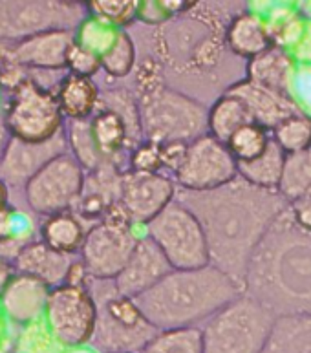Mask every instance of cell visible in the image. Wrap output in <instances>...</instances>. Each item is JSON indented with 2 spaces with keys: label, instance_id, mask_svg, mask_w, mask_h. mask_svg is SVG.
Returning a JSON list of instances; mask_svg holds the SVG:
<instances>
[{
  "label": "cell",
  "instance_id": "cell-1",
  "mask_svg": "<svg viewBox=\"0 0 311 353\" xmlns=\"http://www.w3.org/2000/svg\"><path fill=\"white\" fill-rule=\"evenodd\" d=\"M245 10L234 2H196L183 15L150 28V52L163 66L172 88L212 103L245 79V63L225 43L229 22Z\"/></svg>",
  "mask_w": 311,
  "mask_h": 353
},
{
  "label": "cell",
  "instance_id": "cell-2",
  "mask_svg": "<svg viewBox=\"0 0 311 353\" xmlns=\"http://www.w3.org/2000/svg\"><path fill=\"white\" fill-rule=\"evenodd\" d=\"M176 200L200 220L211 264L242 288L254 249L273 221L290 207L279 190L260 189L240 176L214 190L178 189Z\"/></svg>",
  "mask_w": 311,
  "mask_h": 353
},
{
  "label": "cell",
  "instance_id": "cell-3",
  "mask_svg": "<svg viewBox=\"0 0 311 353\" xmlns=\"http://www.w3.org/2000/svg\"><path fill=\"white\" fill-rule=\"evenodd\" d=\"M243 293L268 307L277 319L311 315V231L288 207L254 249Z\"/></svg>",
  "mask_w": 311,
  "mask_h": 353
},
{
  "label": "cell",
  "instance_id": "cell-4",
  "mask_svg": "<svg viewBox=\"0 0 311 353\" xmlns=\"http://www.w3.org/2000/svg\"><path fill=\"white\" fill-rule=\"evenodd\" d=\"M243 293L242 285L214 265L172 269L136 304L156 330L201 327L211 316Z\"/></svg>",
  "mask_w": 311,
  "mask_h": 353
},
{
  "label": "cell",
  "instance_id": "cell-5",
  "mask_svg": "<svg viewBox=\"0 0 311 353\" xmlns=\"http://www.w3.org/2000/svg\"><path fill=\"white\" fill-rule=\"evenodd\" d=\"M86 288L97 304L92 344L101 353H141L159 333L143 315L136 301L117 291L114 280H94V288Z\"/></svg>",
  "mask_w": 311,
  "mask_h": 353
},
{
  "label": "cell",
  "instance_id": "cell-6",
  "mask_svg": "<svg viewBox=\"0 0 311 353\" xmlns=\"http://www.w3.org/2000/svg\"><path fill=\"white\" fill-rule=\"evenodd\" d=\"M145 141L190 143L209 132V108L169 85L137 94Z\"/></svg>",
  "mask_w": 311,
  "mask_h": 353
},
{
  "label": "cell",
  "instance_id": "cell-7",
  "mask_svg": "<svg viewBox=\"0 0 311 353\" xmlns=\"http://www.w3.org/2000/svg\"><path fill=\"white\" fill-rule=\"evenodd\" d=\"M277 316L248 293L201 326L203 353H264Z\"/></svg>",
  "mask_w": 311,
  "mask_h": 353
},
{
  "label": "cell",
  "instance_id": "cell-8",
  "mask_svg": "<svg viewBox=\"0 0 311 353\" xmlns=\"http://www.w3.org/2000/svg\"><path fill=\"white\" fill-rule=\"evenodd\" d=\"M139 236L121 200L106 211L103 220L86 232L81 260L90 279L116 280L127 265Z\"/></svg>",
  "mask_w": 311,
  "mask_h": 353
},
{
  "label": "cell",
  "instance_id": "cell-9",
  "mask_svg": "<svg viewBox=\"0 0 311 353\" xmlns=\"http://www.w3.org/2000/svg\"><path fill=\"white\" fill-rule=\"evenodd\" d=\"M147 236L158 243L174 269H200L211 265L205 232L194 212L174 200L145 225Z\"/></svg>",
  "mask_w": 311,
  "mask_h": 353
},
{
  "label": "cell",
  "instance_id": "cell-10",
  "mask_svg": "<svg viewBox=\"0 0 311 353\" xmlns=\"http://www.w3.org/2000/svg\"><path fill=\"white\" fill-rule=\"evenodd\" d=\"M6 127L15 139L28 145L50 143L63 127L57 94L41 86L37 81L24 79L13 88Z\"/></svg>",
  "mask_w": 311,
  "mask_h": 353
},
{
  "label": "cell",
  "instance_id": "cell-11",
  "mask_svg": "<svg viewBox=\"0 0 311 353\" xmlns=\"http://www.w3.org/2000/svg\"><path fill=\"white\" fill-rule=\"evenodd\" d=\"M85 185V169L79 161L72 154L61 152L28 178L24 196L33 211L50 218L68 212L81 200Z\"/></svg>",
  "mask_w": 311,
  "mask_h": 353
},
{
  "label": "cell",
  "instance_id": "cell-12",
  "mask_svg": "<svg viewBox=\"0 0 311 353\" xmlns=\"http://www.w3.org/2000/svg\"><path fill=\"white\" fill-rule=\"evenodd\" d=\"M46 319L55 341L64 346L92 343L97 324V304L85 285L63 284L50 290Z\"/></svg>",
  "mask_w": 311,
  "mask_h": 353
},
{
  "label": "cell",
  "instance_id": "cell-13",
  "mask_svg": "<svg viewBox=\"0 0 311 353\" xmlns=\"http://www.w3.org/2000/svg\"><path fill=\"white\" fill-rule=\"evenodd\" d=\"M238 178V161L225 143L207 132L189 143L183 165L172 174L178 189L203 192Z\"/></svg>",
  "mask_w": 311,
  "mask_h": 353
},
{
  "label": "cell",
  "instance_id": "cell-14",
  "mask_svg": "<svg viewBox=\"0 0 311 353\" xmlns=\"http://www.w3.org/2000/svg\"><path fill=\"white\" fill-rule=\"evenodd\" d=\"M178 185L165 172H134L121 179V203L134 225H147L176 200Z\"/></svg>",
  "mask_w": 311,
  "mask_h": 353
},
{
  "label": "cell",
  "instance_id": "cell-15",
  "mask_svg": "<svg viewBox=\"0 0 311 353\" xmlns=\"http://www.w3.org/2000/svg\"><path fill=\"white\" fill-rule=\"evenodd\" d=\"M172 269L174 268L158 248V243L145 234L139 236L127 265L114 282L123 296L136 301L137 296H141L161 282Z\"/></svg>",
  "mask_w": 311,
  "mask_h": 353
},
{
  "label": "cell",
  "instance_id": "cell-16",
  "mask_svg": "<svg viewBox=\"0 0 311 353\" xmlns=\"http://www.w3.org/2000/svg\"><path fill=\"white\" fill-rule=\"evenodd\" d=\"M75 43L77 35L72 30L35 32L10 48V55L19 66L63 70L68 68L70 50Z\"/></svg>",
  "mask_w": 311,
  "mask_h": 353
},
{
  "label": "cell",
  "instance_id": "cell-17",
  "mask_svg": "<svg viewBox=\"0 0 311 353\" xmlns=\"http://www.w3.org/2000/svg\"><path fill=\"white\" fill-rule=\"evenodd\" d=\"M227 92L238 95L248 105L253 121L269 132H273L274 128L282 121H285L288 117L304 112L293 97L277 94L273 90L264 88L249 79H242Z\"/></svg>",
  "mask_w": 311,
  "mask_h": 353
},
{
  "label": "cell",
  "instance_id": "cell-18",
  "mask_svg": "<svg viewBox=\"0 0 311 353\" xmlns=\"http://www.w3.org/2000/svg\"><path fill=\"white\" fill-rule=\"evenodd\" d=\"M295 63L297 61L290 52L279 46H271L245 63V79L295 99L293 95L297 77Z\"/></svg>",
  "mask_w": 311,
  "mask_h": 353
},
{
  "label": "cell",
  "instance_id": "cell-19",
  "mask_svg": "<svg viewBox=\"0 0 311 353\" xmlns=\"http://www.w3.org/2000/svg\"><path fill=\"white\" fill-rule=\"evenodd\" d=\"M72 264H74V259L70 254L59 253L44 242L28 243L19 251L15 259L17 269L22 274L39 279L50 290L66 284V276Z\"/></svg>",
  "mask_w": 311,
  "mask_h": 353
},
{
  "label": "cell",
  "instance_id": "cell-20",
  "mask_svg": "<svg viewBox=\"0 0 311 353\" xmlns=\"http://www.w3.org/2000/svg\"><path fill=\"white\" fill-rule=\"evenodd\" d=\"M225 43L232 55L251 61L253 57L273 46L268 22L262 15L243 10L227 26Z\"/></svg>",
  "mask_w": 311,
  "mask_h": 353
},
{
  "label": "cell",
  "instance_id": "cell-21",
  "mask_svg": "<svg viewBox=\"0 0 311 353\" xmlns=\"http://www.w3.org/2000/svg\"><path fill=\"white\" fill-rule=\"evenodd\" d=\"M50 288L30 274H19L6 288L2 302L11 319L28 322L46 310Z\"/></svg>",
  "mask_w": 311,
  "mask_h": 353
},
{
  "label": "cell",
  "instance_id": "cell-22",
  "mask_svg": "<svg viewBox=\"0 0 311 353\" xmlns=\"http://www.w3.org/2000/svg\"><path fill=\"white\" fill-rule=\"evenodd\" d=\"M57 101L63 116L70 121L88 119L99 105L101 92L94 79L68 74L59 85Z\"/></svg>",
  "mask_w": 311,
  "mask_h": 353
},
{
  "label": "cell",
  "instance_id": "cell-23",
  "mask_svg": "<svg viewBox=\"0 0 311 353\" xmlns=\"http://www.w3.org/2000/svg\"><path fill=\"white\" fill-rule=\"evenodd\" d=\"M254 123L248 105L238 95L225 92L209 106V134L227 143L242 127Z\"/></svg>",
  "mask_w": 311,
  "mask_h": 353
},
{
  "label": "cell",
  "instance_id": "cell-24",
  "mask_svg": "<svg viewBox=\"0 0 311 353\" xmlns=\"http://www.w3.org/2000/svg\"><path fill=\"white\" fill-rule=\"evenodd\" d=\"M264 353H311V315L279 316Z\"/></svg>",
  "mask_w": 311,
  "mask_h": 353
},
{
  "label": "cell",
  "instance_id": "cell-25",
  "mask_svg": "<svg viewBox=\"0 0 311 353\" xmlns=\"http://www.w3.org/2000/svg\"><path fill=\"white\" fill-rule=\"evenodd\" d=\"M285 156L288 154L280 148L279 143L274 141L273 136H271V141H269L262 156H259L253 161L238 163V176L251 185H257L260 189L279 190L282 172H284Z\"/></svg>",
  "mask_w": 311,
  "mask_h": 353
},
{
  "label": "cell",
  "instance_id": "cell-26",
  "mask_svg": "<svg viewBox=\"0 0 311 353\" xmlns=\"http://www.w3.org/2000/svg\"><path fill=\"white\" fill-rule=\"evenodd\" d=\"M41 236L46 245L63 254L74 256L85 243L86 232L81 221L72 212H61L50 216L41 229Z\"/></svg>",
  "mask_w": 311,
  "mask_h": 353
},
{
  "label": "cell",
  "instance_id": "cell-27",
  "mask_svg": "<svg viewBox=\"0 0 311 353\" xmlns=\"http://www.w3.org/2000/svg\"><path fill=\"white\" fill-rule=\"evenodd\" d=\"M279 192L290 205L311 196V148L285 156Z\"/></svg>",
  "mask_w": 311,
  "mask_h": 353
},
{
  "label": "cell",
  "instance_id": "cell-28",
  "mask_svg": "<svg viewBox=\"0 0 311 353\" xmlns=\"http://www.w3.org/2000/svg\"><path fill=\"white\" fill-rule=\"evenodd\" d=\"M141 353H203L201 327L159 332Z\"/></svg>",
  "mask_w": 311,
  "mask_h": 353
},
{
  "label": "cell",
  "instance_id": "cell-29",
  "mask_svg": "<svg viewBox=\"0 0 311 353\" xmlns=\"http://www.w3.org/2000/svg\"><path fill=\"white\" fill-rule=\"evenodd\" d=\"M136 43H134L132 35L125 32V30H119L116 35V41L101 55V68L105 70L110 77L123 79V77H128L136 70Z\"/></svg>",
  "mask_w": 311,
  "mask_h": 353
},
{
  "label": "cell",
  "instance_id": "cell-30",
  "mask_svg": "<svg viewBox=\"0 0 311 353\" xmlns=\"http://www.w3.org/2000/svg\"><path fill=\"white\" fill-rule=\"evenodd\" d=\"M68 143L74 150V158L81 163V167L88 172H94L105 163L101 156L90 119H77L70 121L68 125Z\"/></svg>",
  "mask_w": 311,
  "mask_h": 353
},
{
  "label": "cell",
  "instance_id": "cell-31",
  "mask_svg": "<svg viewBox=\"0 0 311 353\" xmlns=\"http://www.w3.org/2000/svg\"><path fill=\"white\" fill-rule=\"evenodd\" d=\"M285 154H299L311 148V116L306 112L288 117L271 132Z\"/></svg>",
  "mask_w": 311,
  "mask_h": 353
},
{
  "label": "cell",
  "instance_id": "cell-32",
  "mask_svg": "<svg viewBox=\"0 0 311 353\" xmlns=\"http://www.w3.org/2000/svg\"><path fill=\"white\" fill-rule=\"evenodd\" d=\"M269 141H271V132L260 127L257 123H249L242 127L234 136L225 143L227 148L237 158L238 163L253 161L259 156L265 152Z\"/></svg>",
  "mask_w": 311,
  "mask_h": 353
},
{
  "label": "cell",
  "instance_id": "cell-33",
  "mask_svg": "<svg viewBox=\"0 0 311 353\" xmlns=\"http://www.w3.org/2000/svg\"><path fill=\"white\" fill-rule=\"evenodd\" d=\"M141 2L134 0H92L88 2V11L92 17L99 19L112 28L128 26L139 19Z\"/></svg>",
  "mask_w": 311,
  "mask_h": 353
},
{
  "label": "cell",
  "instance_id": "cell-34",
  "mask_svg": "<svg viewBox=\"0 0 311 353\" xmlns=\"http://www.w3.org/2000/svg\"><path fill=\"white\" fill-rule=\"evenodd\" d=\"M68 70L70 74L92 79L101 70V57L95 52L83 46V44L75 43L72 50H70Z\"/></svg>",
  "mask_w": 311,
  "mask_h": 353
},
{
  "label": "cell",
  "instance_id": "cell-35",
  "mask_svg": "<svg viewBox=\"0 0 311 353\" xmlns=\"http://www.w3.org/2000/svg\"><path fill=\"white\" fill-rule=\"evenodd\" d=\"M130 170L134 172H159L163 170L161 156H159V145L150 141H143L134 148L130 154Z\"/></svg>",
  "mask_w": 311,
  "mask_h": 353
},
{
  "label": "cell",
  "instance_id": "cell-36",
  "mask_svg": "<svg viewBox=\"0 0 311 353\" xmlns=\"http://www.w3.org/2000/svg\"><path fill=\"white\" fill-rule=\"evenodd\" d=\"M189 143L185 141H169L159 145V156H161V165L163 170L174 174L176 170L183 165L185 156H187Z\"/></svg>",
  "mask_w": 311,
  "mask_h": 353
},
{
  "label": "cell",
  "instance_id": "cell-37",
  "mask_svg": "<svg viewBox=\"0 0 311 353\" xmlns=\"http://www.w3.org/2000/svg\"><path fill=\"white\" fill-rule=\"evenodd\" d=\"M293 95L297 103L301 97V108H311V68H302L301 72L297 70L295 85H293Z\"/></svg>",
  "mask_w": 311,
  "mask_h": 353
},
{
  "label": "cell",
  "instance_id": "cell-38",
  "mask_svg": "<svg viewBox=\"0 0 311 353\" xmlns=\"http://www.w3.org/2000/svg\"><path fill=\"white\" fill-rule=\"evenodd\" d=\"M290 209L291 212H293L295 220L299 221L304 229L311 231V196L302 198V200L295 201V203H291Z\"/></svg>",
  "mask_w": 311,
  "mask_h": 353
},
{
  "label": "cell",
  "instance_id": "cell-39",
  "mask_svg": "<svg viewBox=\"0 0 311 353\" xmlns=\"http://www.w3.org/2000/svg\"><path fill=\"white\" fill-rule=\"evenodd\" d=\"M293 59H295L297 63L302 64H311V19L308 21V28L306 33H304V37L299 43V46L291 52Z\"/></svg>",
  "mask_w": 311,
  "mask_h": 353
},
{
  "label": "cell",
  "instance_id": "cell-40",
  "mask_svg": "<svg viewBox=\"0 0 311 353\" xmlns=\"http://www.w3.org/2000/svg\"><path fill=\"white\" fill-rule=\"evenodd\" d=\"M11 218H13V212L10 211V207H0V242H6L11 238Z\"/></svg>",
  "mask_w": 311,
  "mask_h": 353
},
{
  "label": "cell",
  "instance_id": "cell-41",
  "mask_svg": "<svg viewBox=\"0 0 311 353\" xmlns=\"http://www.w3.org/2000/svg\"><path fill=\"white\" fill-rule=\"evenodd\" d=\"M8 203V187L6 183L0 179V207H4Z\"/></svg>",
  "mask_w": 311,
  "mask_h": 353
}]
</instances>
